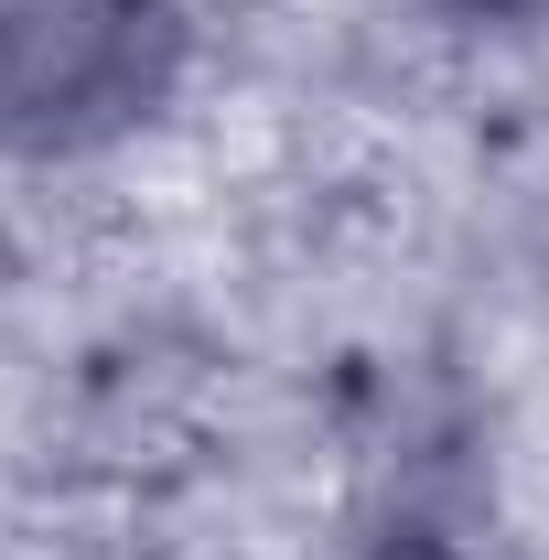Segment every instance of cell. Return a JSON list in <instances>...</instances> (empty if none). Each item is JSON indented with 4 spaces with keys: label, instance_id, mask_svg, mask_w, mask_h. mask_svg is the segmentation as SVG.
<instances>
[{
    "label": "cell",
    "instance_id": "obj_1",
    "mask_svg": "<svg viewBox=\"0 0 549 560\" xmlns=\"http://www.w3.org/2000/svg\"><path fill=\"white\" fill-rule=\"evenodd\" d=\"M140 75V0H0V130H55Z\"/></svg>",
    "mask_w": 549,
    "mask_h": 560
},
{
    "label": "cell",
    "instance_id": "obj_2",
    "mask_svg": "<svg viewBox=\"0 0 549 560\" xmlns=\"http://www.w3.org/2000/svg\"><path fill=\"white\" fill-rule=\"evenodd\" d=\"M442 11H464V22H539L549 0H442Z\"/></svg>",
    "mask_w": 549,
    "mask_h": 560
}]
</instances>
